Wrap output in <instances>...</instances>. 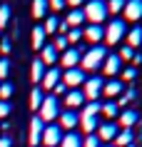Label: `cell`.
<instances>
[{
	"mask_svg": "<svg viewBox=\"0 0 142 147\" xmlns=\"http://www.w3.org/2000/svg\"><path fill=\"white\" fill-rule=\"evenodd\" d=\"M105 57H107V50H105L102 45L90 47V50H87V53L82 55V60H80V65H82L80 70H85V72H95L97 67H102Z\"/></svg>",
	"mask_w": 142,
	"mask_h": 147,
	"instance_id": "6da1fadb",
	"label": "cell"
},
{
	"mask_svg": "<svg viewBox=\"0 0 142 147\" xmlns=\"http://www.w3.org/2000/svg\"><path fill=\"white\" fill-rule=\"evenodd\" d=\"M82 13H85V18L92 25H100L107 18V5H105V0H87Z\"/></svg>",
	"mask_w": 142,
	"mask_h": 147,
	"instance_id": "7a4b0ae2",
	"label": "cell"
},
{
	"mask_svg": "<svg viewBox=\"0 0 142 147\" xmlns=\"http://www.w3.org/2000/svg\"><path fill=\"white\" fill-rule=\"evenodd\" d=\"M105 42L107 45H115V42H120V40L127 35V28H125V20H120V18H115V20H110V23L105 25Z\"/></svg>",
	"mask_w": 142,
	"mask_h": 147,
	"instance_id": "3957f363",
	"label": "cell"
},
{
	"mask_svg": "<svg viewBox=\"0 0 142 147\" xmlns=\"http://www.w3.org/2000/svg\"><path fill=\"white\" fill-rule=\"evenodd\" d=\"M40 120H42V122H52V120H57V117H60V102H57V97L55 95H47L45 100H42V105H40Z\"/></svg>",
	"mask_w": 142,
	"mask_h": 147,
	"instance_id": "277c9868",
	"label": "cell"
},
{
	"mask_svg": "<svg viewBox=\"0 0 142 147\" xmlns=\"http://www.w3.org/2000/svg\"><path fill=\"white\" fill-rule=\"evenodd\" d=\"M102 78H87L85 80V90H82V95H85L87 102H97V97L102 95Z\"/></svg>",
	"mask_w": 142,
	"mask_h": 147,
	"instance_id": "5b68a950",
	"label": "cell"
},
{
	"mask_svg": "<svg viewBox=\"0 0 142 147\" xmlns=\"http://www.w3.org/2000/svg\"><path fill=\"white\" fill-rule=\"evenodd\" d=\"M60 140H63V130L57 127V125H47L45 130H42V145L45 147H60Z\"/></svg>",
	"mask_w": 142,
	"mask_h": 147,
	"instance_id": "8992f818",
	"label": "cell"
},
{
	"mask_svg": "<svg viewBox=\"0 0 142 147\" xmlns=\"http://www.w3.org/2000/svg\"><path fill=\"white\" fill-rule=\"evenodd\" d=\"M80 60H82V53H80V47H67L63 55H60V62H63L65 70L70 67H80Z\"/></svg>",
	"mask_w": 142,
	"mask_h": 147,
	"instance_id": "52a82bcc",
	"label": "cell"
},
{
	"mask_svg": "<svg viewBox=\"0 0 142 147\" xmlns=\"http://www.w3.org/2000/svg\"><path fill=\"white\" fill-rule=\"evenodd\" d=\"M57 120H60V122H57V127H60V130H70V132L80 125V115L75 112V110H65V112H60V117H57Z\"/></svg>",
	"mask_w": 142,
	"mask_h": 147,
	"instance_id": "ba28073f",
	"label": "cell"
},
{
	"mask_svg": "<svg viewBox=\"0 0 142 147\" xmlns=\"http://www.w3.org/2000/svg\"><path fill=\"white\" fill-rule=\"evenodd\" d=\"M60 80H63V70L60 67H47L40 82H42V90H50V92H52V87H55Z\"/></svg>",
	"mask_w": 142,
	"mask_h": 147,
	"instance_id": "9c48e42d",
	"label": "cell"
},
{
	"mask_svg": "<svg viewBox=\"0 0 142 147\" xmlns=\"http://www.w3.org/2000/svg\"><path fill=\"white\" fill-rule=\"evenodd\" d=\"M63 82H65V87H77V85L85 82V75H82L80 67H70V70L63 72Z\"/></svg>",
	"mask_w": 142,
	"mask_h": 147,
	"instance_id": "30bf717a",
	"label": "cell"
},
{
	"mask_svg": "<svg viewBox=\"0 0 142 147\" xmlns=\"http://www.w3.org/2000/svg\"><path fill=\"white\" fill-rule=\"evenodd\" d=\"M127 20H140L142 18V0H125V8H122Z\"/></svg>",
	"mask_w": 142,
	"mask_h": 147,
	"instance_id": "8fae6325",
	"label": "cell"
},
{
	"mask_svg": "<svg viewBox=\"0 0 142 147\" xmlns=\"http://www.w3.org/2000/svg\"><path fill=\"white\" fill-rule=\"evenodd\" d=\"M42 130H45V125H42V120H40L38 115H35L30 120V145L32 147L40 145V140H42Z\"/></svg>",
	"mask_w": 142,
	"mask_h": 147,
	"instance_id": "7c38bea8",
	"label": "cell"
},
{
	"mask_svg": "<svg viewBox=\"0 0 142 147\" xmlns=\"http://www.w3.org/2000/svg\"><path fill=\"white\" fill-rule=\"evenodd\" d=\"M117 132H120V127L115 122H105L97 127V137H100V142H110V140L117 137Z\"/></svg>",
	"mask_w": 142,
	"mask_h": 147,
	"instance_id": "4fadbf2b",
	"label": "cell"
},
{
	"mask_svg": "<svg viewBox=\"0 0 142 147\" xmlns=\"http://www.w3.org/2000/svg\"><path fill=\"white\" fill-rule=\"evenodd\" d=\"M120 67H122L120 55H110V53H107V57H105V62H102V72H105V75H117Z\"/></svg>",
	"mask_w": 142,
	"mask_h": 147,
	"instance_id": "5bb4252c",
	"label": "cell"
},
{
	"mask_svg": "<svg viewBox=\"0 0 142 147\" xmlns=\"http://www.w3.org/2000/svg\"><path fill=\"white\" fill-rule=\"evenodd\" d=\"M102 25H87L85 28V32H82V38L87 40V42H92V45H97L100 40H102Z\"/></svg>",
	"mask_w": 142,
	"mask_h": 147,
	"instance_id": "9a60e30c",
	"label": "cell"
},
{
	"mask_svg": "<svg viewBox=\"0 0 142 147\" xmlns=\"http://www.w3.org/2000/svg\"><path fill=\"white\" fill-rule=\"evenodd\" d=\"M82 102H85V95L80 92V90H67V95H65V105H67V110L82 107Z\"/></svg>",
	"mask_w": 142,
	"mask_h": 147,
	"instance_id": "2e32d148",
	"label": "cell"
},
{
	"mask_svg": "<svg viewBox=\"0 0 142 147\" xmlns=\"http://www.w3.org/2000/svg\"><path fill=\"white\" fill-rule=\"evenodd\" d=\"M40 60H42V65H50V67H55V62L60 60V53H57L52 45H45V47H42V55H40Z\"/></svg>",
	"mask_w": 142,
	"mask_h": 147,
	"instance_id": "e0dca14e",
	"label": "cell"
},
{
	"mask_svg": "<svg viewBox=\"0 0 142 147\" xmlns=\"http://www.w3.org/2000/svg\"><path fill=\"white\" fill-rule=\"evenodd\" d=\"M102 95H107V97H120V95H122V82H120V80L105 82L102 85Z\"/></svg>",
	"mask_w": 142,
	"mask_h": 147,
	"instance_id": "ac0fdd59",
	"label": "cell"
},
{
	"mask_svg": "<svg viewBox=\"0 0 142 147\" xmlns=\"http://www.w3.org/2000/svg\"><path fill=\"white\" fill-rule=\"evenodd\" d=\"M45 28H42V25H35V28H32V47H35V50H42V47H45Z\"/></svg>",
	"mask_w": 142,
	"mask_h": 147,
	"instance_id": "d6986e66",
	"label": "cell"
},
{
	"mask_svg": "<svg viewBox=\"0 0 142 147\" xmlns=\"http://www.w3.org/2000/svg\"><path fill=\"white\" fill-rule=\"evenodd\" d=\"M137 120H140V115H137L135 110H122V115H120V125H122V130H130Z\"/></svg>",
	"mask_w": 142,
	"mask_h": 147,
	"instance_id": "ffe728a7",
	"label": "cell"
},
{
	"mask_svg": "<svg viewBox=\"0 0 142 147\" xmlns=\"http://www.w3.org/2000/svg\"><path fill=\"white\" fill-rule=\"evenodd\" d=\"M82 20H85V13H82L80 8L70 10V13H67V18H65V23L70 25V28H80V25H82Z\"/></svg>",
	"mask_w": 142,
	"mask_h": 147,
	"instance_id": "44dd1931",
	"label": "cell"
},
{
	"mask_svg": "<svg viewBox=\"0 0 142 147\" xmlns=\"http://www.w3.org/2000/svg\"><path fill=\"white\" fill-rule=\"evenodd\" d=\"M42 75H45V65H42L40 57H35V60H32V67H30V80L32 82H40Z\"/></svg>",
	"mask_w": 142,
	"mask_h": 147,
	"instance_id": "7402d4cb",
	"label": "cell"
},
{
	"mask_svg": "<svg viewBox=\"0 0 142 147\" xmlns=\"http://www.w3.org/2000/svg\"><path fill=\"white\" fill-rule=\"evenodd\" d=\"M60 147H82V137H80L77 132H67L60 140Z\"/></svg>",
	"mask_w": 142,
	"mask_h": 147,
	"instance_id": "603a6c76",
	"label": "cell"
},
{
	"mask_svg": "<svg viewBox=\"0 0 142 147\" xmlns=\"http://www.w3.org/2000/svg\"><path fill=\"white\" fill-rule=\"evenodd\" d=\"M135 140V132L132 130H120L117 137H115V142H117V147H130Z\"/></svg>",
	"mask_w": 142,
	"mask_h": 147,
	"instance_id": "cb8c5ba5",
	"label": "cell"
},
{
	"mask_svg": "<svg viewBox=\"0 0 142 147\" xmlns=\"http://www.w3.org/2000/svg\"><path fill=\"white\" fill-rule=\"evenodd\" d=\"M80 125H82V130L87 135H92L97 130V117H90V115H80Z\"/></svg>",
	"mask_w": 142,
	"mask_h": 147,
	"instance_id": "d4e9b609",
	"label": "cell"
},
{
	"mask_svg": "<svg viewBox=\"0 0 142 147\" xmlns=\"http://www.w3.org/2000/svg\"><path fill=\"white\" fill-rule=\"evenodd\" d=\"M127 45H130V47L142 45V28H132V30H127Z\"/></svg>",
	"mask_w": 142,
	"mask_h": 147,
	"instance_id": "484cf974",
	"label": "cell"
},
{
	"mask_svg": "<svg viewBox=\"0 0 142 147\" xmlns=\"http://www.w3.org/2000/svg\"><path fill=\"white\" fill-rule=\"evenodd\" d=\"M42 87H32L30 90V110H40V105H42Z\"/></svg>",
	"mask_w": 142,
	"mask_h": 147,
	"instance_id": "4316f807",
	"label": "cell"
},
{
	"mask_svg": "<svg viewBox=\"0 0 142 147\" xmlns=\"http://www.w3.org/2000/svg\"><path fill=\"white\" fill-rule=\"evenodd\" d=\"M47 10H50L47 0H32V18H42V15H47Z\"/></svg>",
	"mask_w": 142,
	"mask_h": 147,
	"instance_id": "83f0119b",
	"label": "cell"
},
{
	"mask_svg": "<svg viewBox=\"0 0 142 147\" xmlns=\"http://www.w3.org/2000/svg\"><path fill=\"white\" fill-rule=\"evenodd\" d=\"M107 15H120L122 8H125V0H107Z\"/></svg>",
	"mask_w": 142,
	"mask_h": 147,
	"instance_id": "f1b7e54d",
	"label": "cell"
},
{
	"mask_svg": "<svg viewBox=\"0 0 142 147\" xmlns=\"http://www.w3.org/2000/svg\"><path fill=\"white\" fill-rule=\"evenodd\" d=\"M42 28H45V32H47V35L57 32V28H60V18H57V15H50V18L45 20V25H42Z\"/></svg>",
	"mask_w": 142,
	"mask_h": 147,
	"instance_id": "f546056e",
	"label": "cell"
},
{
	"mask_svg": "<svg viewBox=\"0 0 142 147\" xmlns=\"http://www.w3.org/2000/svg\"><path fill=\"white\" fill-rule=\"evenodd\" d=\"M100 112H102L105 117H117V112H120V107H117V102H105L102 107H100Z\"/></svg>",
	"mask_w": 142,
	"mask_h": 147,
	"instance_id": "4dcf8cb0",
	"label": "cell"
},
{
	"mask_svg": "<svg viewBox=\"0 0 142 147\" xmlns=\"http://www.w3.org/2000/svg\"><path fill=\"white\" fill-rule=\"evenodd\" d=\"M135 87H130V90H122V95H120V102H117V107H125V105H130V102L135 100Z\"/></svg>",
	"mask_w": 142,
	"mask_h": 147,
	"instance_id": "1f68e13d",
	"label": "cell"
},
{
	"mask_svg": "<svg viewBox=\"0 0 142 147\" xmlns=\"http://www.w3.org/2000/svg\"><path fill=\"white\" fill-rule=\"evenodd\" d=\"M100 107H102L100 102H87L85 107H82V112H80V115H90V117H97V115H100Z\"/></svg>",
	"mask_w": 142,
	"mask_h": 147,
	"instance_id": "d6a6232c",
	"label": "cell"
},
{
	"mask_svg": "<svg viewBox=\"0 0 142 147\" xmlns=\"http://www.w3.org/2000/svg\"><path fill=\"white\" fill-rule=\"evenodd\" d=\"M57 50V53H65L67 47H70V42H67V38L65 35H55V45H52Z\"/></svg>",
	"mask_w": 142,
	"mask_h": 147,
	"instance_id": "836d02e7",
	"label": "cell"
},
{
	"mask_svg": "<svg viewBox=\"0 0 142 147\" xmlns=\"http://www.w3.org/2000/svg\"><path fill=\"white\" fill-rule=\"evenodd\" d=\"M65 38H67V42H80V40H82V30H80V28H70Z\"/></svg>",
	"mask_w": 142,
	"mask_h": 147,
	"instance_id": "e575fe53",
	"label": "cell"
},
{
	"mask_svg": "<svg viewBox=\"0 0 142 147\" xmlns=\"http://www.w3.org/2000/svg\"><path fill=\"white\" fill-rule=\"evenodd\" d=\"M82 147H102V142H100L97 135H87V137L82 140Z\"/></svg>",
	"mask_w": 142,
	"mask_h": 147,
	"instance_id": "d590c367",
	"label": "cell"
},
{
	"mask_svg": "<svg viewBox=\"0 0 142 147\" xmlns=\"http://www.w3.org/2000/svg\"><path fill=\"white\" fill-rule=\"evenodd\" d=\"M10 23V8L8 5H0V28H5Z\"/></svg>",
	"mask_w": 142,
	"mask_h": 147,
	"instance_id": "8d00e7d4",
	"label": "cell"
},
{
	"mask_svg": "<svg viewBox=\"0 0 142 147\" xmlns=\"http://www.w3.org/2000/svg\"><path fill=\"white\" fill-rule=\"evenodd\" d=\"M10 95H13V85H10V82H3V85H0V100L8 102Z\"/></svg>",
	"mask_w": 142,
	"mask_h": 147,
	"instance_id": "74e56055",
	"label": "cell"
},
{
	"mask_svg": "<svg viewBox=\"0 0 142 147\" xmlns=\"http://www.w3.org/2000/svg\"><path fill=\"white\" fill-rule=\"evenodd\" d=\"M8 72H10V62L3 57V60H0V80H5V78H8Z\"/></svg>",
	"mask_w": 142,
	"mask_h": 147,
	"instance_id": "f35d334b",
	"label": "cell"
},
{
	"mask_svg": "<svg viewBox=\"0 0 142 147\" xmlns=\"http://www.w3.org/2000/svg\"><path fill=\"white\" fill-rule=\"evenodd\" d=\"M135 78H137V70L135 67H127L125 72H122V80H125V82H132Z\"/></svg>",
	"mask_w": 142,
	"mask_h": 147,
	"instance_id": "ab89813d",
	"label": "cell"
},
{
	"mask_svg": "<svg viewBox=\"0 0 142 147\" xmlns=\"http://www.w3.org/2000/svg\"><path fill=\"white\" fill-rule=\"evenodd\" d=\"M132 57H135L132 47H130V45H125V47H122V53H120V60H132Z\"/></svg>",
	"mask_w": 142,
	"mask_h": 147,
	"instance_id": "60d3db41",
	"label": "cell"
},
{
	"mask_svg": "<svg viewBox=\"0 0 142 147\" xmlns=\"http://www.w3.org/2000/svg\"><path fill=\"white\" fill-rule=\"evenodd\" d=\"M52 92H55V97H57V95H67V87H65V82H63V80H60V82H57V85L52 87Z\"/></svg>",
	"mask_w": 142,
	"mask_h": 147,
	"instance_id": "b9f144b4",
	"label": "cell"
},
{
	"mask_svg": "<svg viewBox=\"0 0 142 147\" xmlns=\"http://www.w3.org/2000/svg\"><path fill=\"white\" fill-rule=\"evenodd\" d=\"M47 5H50L52 10H63L65 8V0H47Z\"/></svg>",
	"mask_w": 142,
	"mask_h": 147,
	"instance_id": "7bdbcfd3",
	"label": "cell"
},
{
	"mask_svg": "<svg viewBox=\"0 0 142 147\" xmlns=\"http://www.w3.org/2000/svg\"><path fill=\"white\" fill-rule=\"evenodd\" d=\"M8 115H10V105L0 100V120H3V117H8Z\"/></svg>",
	"mask_w": 142,
	"mask_h": 147,
	"instance_id": "ee69618b",
	"label": "cell"
},
{
	"mask_svg": "<svg viewBox=\"0 0 142 147\" xmlns=\"http://www.w3.org/2000/svg\"><path fill=\"white\" fill-rule=\"evenodd\" d=\"M0 53H3V55L10 53V40L8 38H3V42H0Z\"/></svg>",
	"mask_w": 142,
	"mask_h": 147,
	"instance_id": "f6af8a7d",
	"label": "cell"
},
{
	"mask_svg": "<svg viewBox=\"0 0 142 147\" xmlns=\"http://www.w3.org/2000/svg\"><path fill=\"white\" fill-rule=\"evenodd\" d=\"M65 5H72V10H75V8L82 5V0H65Z\"/></svg>",
	"mask_w": 142,
	"mask_h": 147,
	"instance_id": "bcb514c9",
	"label": "cell"
},
{
	"mask_svg": "<svg viewBox=\"0 0 142 147\" xmlns=\"http://www.w3.org/2000/svg\"><path fill=\"white\" fill-rule=\"evenodd\" d=\"M0 147H10V137H0Z\"/></svg>",
	"mask_w": 142,
	"mask_h": 147,
	"instance_id": "7dc6e473",
	"label": "cell"
},
{
	"mask_svg": "<svg viewBox=\"0 0 142 147\" xmlns=\"http://www.w3.org/2000/svg\"><path fill=\"white\" fill-rule=\"evenodd\" d=\"M102 147H112V145H102Z\"/></svg>",
	"mask_w": 142,
	"mask_h": 147,
	"instance_id": "c3c4849f",
	"label": "cell"
},
{
	"mask_svg": "<svg viewBox=\"0 0 142 147\" xmlns=\"http://www.w3.org/2000/svg\"><path fill=\"white\" fill-rule=\"evenodd\" d=\"M130 147H132V145H130Z\"/></svg>",
	"mask_w": 142,
	"mask_h": 147,
	"instance_id": "681fc988",
	"label": "cell"
}]
</instances>
